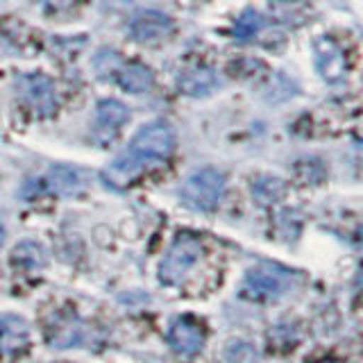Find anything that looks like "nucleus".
Listing matches in <instances>:
<instances>
[{
	"instance_id": "obj_1",
	"label": "nucleus",
	"mask_w": 363,
	"mask_h": 363,
	"mask_svg": "<svg viewBox=\"0 0 363 363\" xmlns=\"http://www.w3.org/2000/svg\"><path fill=\"white\" fill-rule=\"evenodd\" d=\"M175 150V132L168 123H147L134 134V139L130 143L128 152L136 164H141L143 168L152 162H164Z\"/></svg>"
},
{
	"instance_id": "obj_2",
	"label": "nucleus",
	"mask_w": 363,
	"mask_h": 363,
	"mask_svg": "<svg viewBox=\"0 0 363 363\" xmlns=\"http://www.w3.org/2000/svg\"><path fill=\"white\" fill-rule=\"evenodd\" d=\"M225 196V175L216 168H200L191 173L179 189V198L196 211H213Z\"/></svg>"
},
{
	"instance_id": "obj_3",
	"label": "nucleus",
	"mask_w": 363,
	"mask_h": 363,
	"mask_svg": "<svg viewBox=\"0 0 363 363\" xmlns=\"http://www.w3.org/2000/svg\"><path fill=\"white\" fill-rule=\"evenodd\" d=\"M202 257V245L193 236H179L177 241L170 245L168 255L162 259L159 266V279L166 286H179L186 279L191 268L198 264V259Z\"/></svg>"
},
{
	"instance_id": "obj_4",
	"label": "nucleus",
	"mask_w": 363,
	"mask_h": 363,
	"mask_svg": "<svg viewBox=\"0 0 363 363\" xmlns=\"http://www.w3.org/2000/svg\"><path fill=\"white\" fill-rule=\"evenodd\" d=\"M291 277L289 272H284L277 266H257L245 275L243 279V289L241 295L245 300H255V302H268L275 300L289 289Z\"/></svg>"
},
{
	"instance_id": "obj_5",
	"label": "nucleus",
	"mask_w": 363,
	"mask_h": 363,
	"mask_svg": "<svg viewBox=\"0 0 363 363\" xmlns=\"http://www.w3.org/2000/svg\"><path fill=\"white\" fill-rule=\"evenodd\" d=\"M21 91L23 98H26L28 105L41 113V116H50L57 107V98H55V86L50 82V77L45 75H28L21 79Z\"/></svg>"
},
{
	"instance_id": "obj_6",
	"label": "nucleus",
	"mask_w": 363,
	"mask_h": 363,
	"mask_svg": "<svg viewBox=\"0 0 363 363\" xmlns=\"http://www.w3.org/2000/svg\"><path fill=\"white\" fill-rule=\"evenodd\" d=\"M168 343L179 354L193 357L204 345V329L191 318H177L168 332Z\"/></svg>"
},
{
	"instance_id": "obj_7",
	"label": "nucleus",
	"mask_w": 363,
	"mask_h": 363,
	"mask_svg": "<svg viewBox=\"0 0 363 363\" xmlns=\"http://www.w3.org/2000/svg\"><path fill=\"white\" fill-rule=\"evenodd\" d=\"M170 30H173V21L168 16L159 14V11H145V14H139L132 21V37L141 43H157L164 41Z\"/></svg>"
},
{
	"instance_id": "obj_8",
	"label": "nucleus",
	"mask_w": 363,
	"mask_h": 363,
	"mask_svg": "<svg viewBox=\"0 0 363 363\" xmlns=\"http://www.w3.org/2000/svg\"><path fill=\"white\" fill-rule=\"evenodd\" d=\"M315 64L327 82H338L345 75V57L332 39L315 41Z\"/></svg>"
},
{
	"instance_id": "obj_9",
	"label": "nucleus",
	"mask_w": 363,
	"mask_h": 363,
	"mask_svg": "<svg viewBox=\"0 0 363 363\" xmlns=\"http://www.w3.org/2000/svg\"><path fill=\"white\" fill-rule=\"evenodd\" d=\"M28 345V325L18 315L0 318V350L7 354L23 350Z\"/></svg>"
},
{
	"instance_id": "obj_10",
	"label": "nucleus",
	"mask_w": 363,
	"mask_h": 363,
	"mask_svg": "<svg viewBox=\"0 0 363 363\" xmlns=\"http://www.w3.org/2000/svg\"><path fill=\"white\" fill-rule=\"evenodd\" d=\"M177 86L184 91L186 96L191 98H200V96H207L211 91L218 86V77L211 71V68H191L184 75H179V82Z\"/></svg>"
},
{
	"instance_id": "obj_11",
	"label": "nucleus",
	"mask_w": 363,
	"mask_h": 363,
	"mask_svg": "<svg viewBox=\"0 0 363 363\" xmlns=\"http://www.w3.org/2000/svg\"><path fill=\"white\" fill-rule=\"evenodd\" d=\"M118 84L123 91H128V94H145V91L152 89L155 75L147 66H143L139 62H132L118 71Z\"/></svg>"
},
{
	"instance_id": "obj_12",
	"label": "nucleus",
	"mask_w": 363,
	"mask_h": 363,
	"mask_svg": "<svg viewBox=\"0 0 363 363\" xmlns=\"http://www.w3.org/2000/svg\"><path fill=\"white\" fill-rule=\"evenodd\" d=\"M98 130L107 132L109 136L116 134V130L121 128V125L130 118V109L123 105L121 100H102L98 105Z\"/></svg>"
},
{
	"instance_id": "obj_13",
	"label": "nucleus",
	"mask_w": 363,
	"mask_h": 363,
	"mask_svg": "<svg viewBox=\"0 0 363 363\" xmlns=\"http://www.w3.org/2000/svg\"><path fill=\"white\" fill-rule=\"evenodd\" d=\"M48 186H50V191L60 193V196H75V193L82 191L84 182H82V175H79L75 168L57 166L50 170V175H48Z\"/></svg>"
},
{
	"instance_id": "obj_14",
	"label": "nucleus",
	"mask_w": 363,
	"mask_h": 363,
	"mask_svg": "<svg viewBox=\"0 0 363 363\" xmlns=\"http://www.w3.org/2000/svg\"><path fill=\"white\" fill-rule=\"evenodd\" d=\"M11 261L21 268H30V270H37L45 264V255L37 241H21L14 252H11Z\"/></svg>"
},
{
	"instance_id": "obj_15",
	"label": "nucleus",
	"mask_w": 363,
	"mask_h": 363,
	"mask_svg": "<svg viewBox=\"0 0 363 363\" xmlns=\"http://www.w3.org/2000/svg\"><path fill=\"white\" fill-rule=\"evenodd\" d=\"M261 26H264V18H261L259 11L247 9L234 23V37L241 39V41H247V39H252L255 34L261 30Z\"/></svg>"
},
{
	"instance_id": "obj_16",
	"label": "nucleus",
	"mask_w": 363,
	"mask_h": 363,
	"mask_svg": "<svg viewBox=\"0 0 363 363\" xmlns=\"http://www.w3.org/2000/svg\"><path fill=\"white\" fill-rule=\"evenodd\" d=\"M225 361L227 363H257V350L243 343V340H234L225 347Z\"/></svg>"
},
{
	"instance_id": "obj_17",
	"label": "nucleus",
	"mask_w": 363,
	"mask_h": 363,
	"mask_svg": "<svg viewBox=\"0 0 363 363\" xmlns=\"http://www.w3.org/2000/svg\"><path fill=\"white\" fill-rule=\"evenodd\" d=\"M43 3L50 9H66V7H71L75 0H43Z\"/></svg>"
},
{
	"instance_id": "obj_18",
	"label": "nucleus",
	"mask_w": 363,
	"mask_h": 363,
	"mask_svg": "<svg viewBox=\"0 0 363 363\" xmlns=\"http://www.w3.org/2000/svg\"><path fill=\"white\" fill-rule=\"evenodd\" d=\"M3 243H5V225L0 220V247H3Z\"/></svg>"
},
{
	"instance_id": "obj_19",
	"label": "nucleus",
	"mask_w": 363,
	"mask_h": 363,
	"mask_svg": "<svg viewBox=\"0 0 363 363\" xmlns=\"http://www.w3.org/2000/svg\"><path fill=\"white\" fill-rule=\"evenodd\" d=\"M329 363H336V361H329Z\"/></svg>"
}]
</instances>
